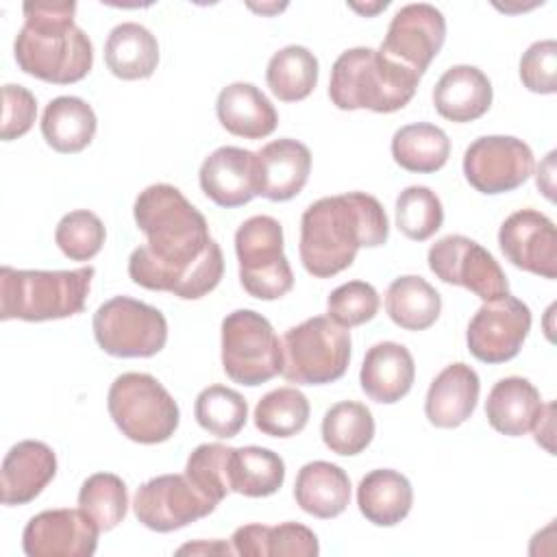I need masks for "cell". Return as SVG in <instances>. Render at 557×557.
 Masks as SVG:
<instances>
[{"label": "cell", "mask_w": 557, "mask_h": 557, "mask_svg": "<svg viewBox=\"0 0 557 557\" xmlns=\"http://www.w3.org/2000/svg\"><path fill=\"white\" fill-rule=\"evenodd\" d=\"M146 244L128 257V276L139 287L196 300L218 287L224 257L205 215L168 183L148 185L133 205Z\"/></svg>", "instance_id": "1"}, {"label": "cell", "mask_w": 557, "mask_h": 557, "mask_svg": "<svg viewBox=\"0 0 557 557\" xmlns=\"http://www.w3.org/2000/svg\"><path fill=\"white\" fill-rule=\"evenodd\" d=\"M389 220L383 205L366 191L324 196L300 218V261L315 278H331L350 268L359 248L383 246Z\"/></svg>", "instance_id": "2"}, {"label": "cell", "mask_w": 557, "mask_h": 557, "mask_svg": "<svg viewBox=\"0 0 557 557\" xmlns=\"http://www.w3.org/2000/svg\"><path fill=\"white\" fill-rule=\"evenodd\" d=\"M24 26L13 54L22 72L54 85L85 78L94 65L91 39L74 24L76 2H24Z\"/></svg>", "instance_id": "3"}, {"label": "cell", "mask_w": 557, "mask_h": 557, "mask_svg": "<svg viewBox=\"0 0 557 557\" xmlns=\"http://www.w3.org/2000/svg\"><path fill=\"white\" fill-rule=\"evenodd\" d=\"M420 74L385 57L374 48L344 50L329 81V98L342 111L370 109L374 113H394L416 94Z\"/></svg>", "instance_id": "4"}, {"label": "cell", "mask_w": 557, "mask_h": 557, "mask_svg": "<svg viewBox=\"0 0 557 557\" xmlns=\"http://www.w3.org/2000/svg\"><path fill=\"white\" fill-rule=\"evenodd\" d=\"M94 268L76 270H15L0 268V318L2 320H61L85 309Z\"/></svg>", "instance_id": "5"}, {"label": "cell", "mask_w": 557, "mask_h": 557, "mask_svg": "<svg viewBox=\"0 0 557 557\" xmlns=\"http://www.w3.org/2000/svg\"><path fill=\"white\" fill-rule=\"evenodd\" d=\"M285 381L324 385L344 376L350 361V331L329 315H313L285 331L281 339Z\"/></svg>", "instance_id": "6"}, {"label": "cell", "mask_w": 557, "mask_h": 557, "mask_svg": "<svg viewBox=\"0 0 557 557\" xmlns=\"http://www.w3.org/2000/svg\"><path fill=\"white\" fill-rule=\"evenodd\" d=\"M115 426L137 444H161L178 429L181 411L170 392L146 372L120 374L107 394Z\"/></svg>", "instance_id": "7"}, {"label": "cell", "mask_w": 557, "mask_h": 557, "mask_svg": "<svg viewBox=\"0 0 557 557\" xmlns=\"http://www.w3.org/2000/svg\"><path fill=\"white\" fill-rule=\"evenodd\" d=\"M242 287L259 300H276L294 287L283 252V226L272 215H252L235 233Z\"/></svg>", "instance_id": "8"}, {"label": "cell", "mask_w": 557, "mask_h": 557, "mask_svg": "<svg viewBox=\"0 0 557 557\" xmlns=\"http://www.w3.org/2000/svg\"><path fill=\"white\" fill-rule=\"evenodd\" d=\"M222 368L231 381L248 387L281 374V342L268 318L235 309L222 320Z\"/></svg>", "instance_id": "9"}, {"label": "cell", "mask_w": 557, "mask_h": 557, "mask_svg": "<svg viewBox=\"0 0 557 557\" xmlns=\"http://www.w3.org/2000/svg\"><path fill=\"white\" fill-rule=\"evenodd\" d=\"M91 326L98 346L113 357H152L168 342L165 315L157 307L128 296L102 302Z\"/></svg>", "instance_id": "10"}, {"label": "cell", "mask_w": 557, "mask_h": 557, "mask_svg": "<svg viewBox=\"0 0 557 557\" xmlns=\"http://www.w3.org/2000/svg\"><path fill=\"white\" fill-rule=\"evenodd\" d=\"M426 261L440 281L466 287L483 302L509 294V283L498 261L490 250L466 235L437 239L429 248Z\"/></svg>", "instance_id": "11"}, {"label": "cell", "mask_w": 557, "mask_h": 557, "mask_svg": "<svg viewBox=\"0 0 557 557\" xmlns=\"http://www.w3.org/2000/svg\"><path fill=\"white\" fill-rule=\"evenodd\" d=\"M218 507L185 474H161L137 487L133 511L137 520L157 533L187 527Z\"/></svg>", "instance_id": "12"}, {"label": "cell", "mask_w": 557, "mask_h": 557, "mask_svg": "<svg viewBox=\"0 0 557 557\" xmlns=\"http://www.w3.org/2000/svg\"><path fill=\"white\" fill-rule=\"evenodd\" d=\"M529 329L531 309L516 296L485 300L468 324V350L483 363H505L520 352Z\"/></svg>", "instance_id": "13"}, {"label": "cell", "mask_w": 557, "mask_h": 557, "mask_svg": "<svg viewBox=\"0 0 557 557\" xmlns=\"http://www.w3.org/2000/svg\"><path fill=\"white\" fill-rule=\"evenodd\" d=\"M533 172L529 144L511 135H483L463 152L466 181L481 194H505L520 187Z\"/></svg>", "instance_id": "14"}, {"label": "cell", "mask_w": 557, "mask_h": 557, "mask_svg": "<svg viewBox=\"0 0 557 557\" xmlns=\"http://www.w3.org/2000/svg\"><path fill=\"white\" fill-rule=\"evenodd\" d=\"M444 39L446 20L442 11L433 4L416 2L396 11L385 39L379 46V52L422 76L442 50Z\"/></svg>", "instance_id": "15"}, {"label": "cell", "mask_w": 557, "mask_h": 557, "mask_svg": "<svg viewBox=\"0 0 557 557\" xmlns=\"http://www.w3.org/2000/svg\"><path fill=\"white\" fill-rule=\"evenodd\" d=\"M98 533V524L81 507L46 509L26 522L22 548L28 557H91Z\"/></svg>", "instance_id": "16"}, {"label": "cell", "mask_w": 557, "mask_h": 557, "mask_svg": "<svg viewBox=\"0 0 557 557\" xmlns=\"http://www.w3.org/2000/svg\"><path fill=\"white\" fill-rule=\"evenodd\" d=\"M498 244L516 268L542 278L557 276V233L548 215L535 209L511 213L500 224Z\"/></svg>", "instance_id": "17"}, {"label": "cell", "mask_w": 557, "mask_h": 557, "mask_svg": "<svg viewBox=\"0 0 557 557\" xmlns=\"http://www.w3.org/2000/svg\"><path fill=\"white\" fill-rule=\"evenodd\" d=\"M311 172V152L302 141L283 137L255 152L257 196L272 202L292 200L302 191Z\"/></svg>", "instance_id": "18"}, {"label": "cell", "mask_w": 557, "mask_h": 557, "mask_svg": "<svg viewBox=\"0 0 557 557\" xmlns=\"http://www.w3.org/2000/svg\"><path fill=\"white\" fill-rule=\"evenodd\" d=\"M57 474L54 450L39 440H22L9 448L0 470L2 505L35 500Z\"/></svg>", "instance_id": "19"}, {"label": "cell", "mask_w": 557, "mask_h": 557, "mask_svg": "<svg viewBox=\"0 0 557 557\" xmlns=\"http://www.w3.org/2000/svg\"><path fill=\"white\" fill-rule=\"evenodd\" d=\"M198 181L205 196L218 207H242L257 196L255 152L237 146H222L202 161Z\"/></svg>", "instance_id": "20"}, {"label": "cell", "mask_w": 557, "mask_h": 557, "mask_svg": "<svg viewBox=\"0 0 557 557\" xmlns=\"http://www.w3.org/2000/svg\"><path fill=\"white\" fill-rule=\"evenodd\" d=\"M479 392V374L468 363H450L429 385L424 413L433 426L455 429L472 416Z\"/></svg>", "instance_id": "21"}, {"label": "cell", "mask_w": 557, "mask_h": 557, "mask_svg": "<svg viewBox=\"0 0 557 557\" xmlns=\"http://www.w3.org/2000/svg\"><path fill=\"white\" fill-rule=\"evenodd\" d=\"M416 379L411 352L396 342L374 344L361 363L359 383L366 396L381 405H394L409 394Z\"/></svg>", "instance_id": "22"}, {"label": "cell", "mask_w": 557, "mask_h": 557, "mask_svg": "<svg viewBox=\"0 0 557 557\" xmlns=\"http://www.w3.org/2000/svg\"><path fill=\"white\" fill-rule=\"evenodd\" d=\"M433 104L444 120L474 122L492 104V83L474 65H453L435 83Z\"/></svg>", "instance_id": "23"}, {"label": "cell", "mask_w": 557, "mask_h": 557, "mask_svg": "<svg viewBox=\"0 0 557 557\" xmlns=\"http://www.w3.org/2000/svg\"><path fill=\"white\" fill-rule=\"evenodd\" d=\"M215 113L220 124L237 137L263 139L274 133L278 115L268 96L252 83H231L215 100Z\"/></svg>", "instance_id": "24"}, {"label": "cell", "mask_w": 557, "mask_h": 557, "mask_svg": "<svg viewBox=\"0 0 557 557\" xmlns=\"http://www.w3.org/2000/svg\"><path fill=\"white\" fill-rule=\"evenodd\" d=\"M544 411L540 392L529 379L507 376L494 383L485 400V416L494 431L520 437L533 431Z\"/></svg>", "instance_id": "25"}, {"label": "cell", "mask_w": 557, "mask_h": 557, "mask_svg": "<svg viewBox=\"0 0 557 557\" xmlns=\"http://www.w3.org/2000/svg\"><path fill=\"white\" fill-rule=\"evenodd\" d=\"M294 498L309 516L322 520L337 518L348 507L350 479L337 463L309 461L296 474Z\"/></svg>", "instance_id": "26"}, {"label": "cell", "mask_w": 557, "mask_h": 557, "mask_svg": "<svg viewBox=\"0 0 557 557\" xmlns=\"http://www.w3.org/2000/svg\"><path fill=\"white\" fill-rule=\"evenodd\" d=\"M357 505L368 522L394 527L411 511L413 490L409 479L398 470H372L359 481Z\"/></svg>", "instance_id": "27"}, {"label": "cell", "mask_w": 557, "mask_h": 557, "mask_svg": "<svg viewBox=\"0 0 557 557\" xmlns=\"http://www.w3.org/2000/svg\"><path fill=\"white\" fill-rule=\"evenodd\" d=\"M104 63L122 81L150 78L159 63L157 37L137 22H122L107 37Z\"/></svg>", "instance_id": "28"}, {"label": "cell", "mask_w": 557, "mask_h": 557, "mask_svg": "<svg viewBox=\"0 0 557 557\" xmlns=\"http://www.w3.org/2000/svg\"><path fill=\"white\" fill-rule=\"evenodd\" d=\"M96 113L91 104L76 96H59L50 100L41 115V135L46 144L63 154L85 150L96 135Z\"/></svg>", "instance_id": "29"}, {"label": "cell", "mask_w": 557, "mask_h": 557, "mask_svg": "<svg viewBox=\"0 0 557 557\" xmlns=\"http://www.w3.org/2000/svg\"><path fill=\"white\" fill-rule=\"evenodd\" d=\"M385 311L396 326L405 331H424L440 318L442 296L422 276L405 274L389 283L385 292Z\"/></svg>", "instance_id": "30"}, {"label": "cell", "mask_w": 557, "mask_h": 557, "mask_svg": "<svg viewBox=\"0 0 557 557\" xmlns=\"http://www.w3.org/2000/svg\"><path fill=\"white\" fill-rule=\"evenodd\" d=\"M231 492L248 498L272 496L285 481V461L278 453L263 446H239L228 461Z\"/></svg>", "instance_id": "31"}, {"label": "cell", "mask_w": 557, "mask_h": 557, "mask_svg": "<svg viewBox=\"0 0 557 557\" xmlns=\"http://www.w3.org/2000/svg\"><path fill=\"white\" fill-rule=\"evenodd\" d=\"M392 157L407 172L431 174L446 165L450 157V139L435 124H407L392 137Z\"/></svg>", "instance_id": "32"}, {"label": "cell", "mask_w": 557, "mask_h": 557, "mask_svg": "<svg viewBox=\"0 0 557 557\" xmlns=\"http://www.w3.org/2000/svg\"><path fill=\"white\" fill-rule=\"evenodd\" d=\"M318 59L305 46H285L272 54L265 70L270 91L283 102L305 100L318 85Z\"/></svg>", "instance_id": "33"}, {"label": "cell", "mask_w": 557, "mask_h": 557, "mask_svg": "<svg viewBox=\"0 0 557 557\" xmlns=\"http://www.w3.org/2000/svg\"><path fill=\"white\" fill-rule=\"evenodd\" d=\"M374 437L372 411L355 400L333 405L322 418V440L335 455H359Z\"/></svg>", "instance_id": "34"}, {"label": "cell", "mask_w": 557, "mask_h": 557, "mask_svg": "<svg viewBox=\"0 0 557 557\" xmlns=\"http://www.w3.org/2000/svg\"><path fill=\"white\" fill-rule=\"evenodd\" d=\"M194 416L207 433L228 440L244 429L248 420V403L239 392L226 385H209L196 396Z\"/></svg>", "instance_id": "35"}, {"label": "cell", "mask_w": 557, "mask_h": 557, "mask_svg": "<svg viewBox=\"0 0 557 557\" xmlns=\"http://www.w3.org/2000/svg\"><path fill=\"white\" fill-rule=\"evenodd\" d=\"M309 400L296 387L268 392L255 407V426L270 437H292L309 422Z\"/></svg>", "instance_id": "36"}, {"label": "cell", "mask_w": 557, "mask_h": 557, "mask_svg": "<svg viewBox=\"0 0 557 557\" xmlns=\"http://www.w3.org/2000/svg\"><path fill=\"white\" fill-rule=\"evenodd\" d=\"M78 507L98 524L100 531H111L124 520L128 509L126 483L117 474L96 472L81 485Z\"/></svg>", "instance_id": "37"}, {"label": "cell", "mask_w": 557, "mask_h": 557, "mask_svg": "<svg viewBox=\"0 0 557 557\" xmlns=\"http://www.w3.org/2000/svg\"><path fill=\"white\" fill-rule=\"evenodd\" d=\"M444 222V207L437 194L424 185H411L396 198V226L413 239L424 242L433 237Z\"/></svg>", "instance_id": "38"}, {"label": "cell", "mask_w": 557, "mask_h": 557, "mask_svg": "<svg viewBox=\"0 0 557 557\" xmlns=\"http://www.w3.org/2000/svg\"><path fill=\"white\" fill-rule=\"evenodd\" d=\"M104 237H107V231L102 220L87 209H76L65 213L54 228L57 246L72 261L94 259L100 252Z\"/></svg>", "instance_id": "39"}, {"label": "cell", "mask_w": 557, "mask_h": 557, "mask_svg": "<svg viewBox=\"0 0 557 557\" xmlns=\"http://www.w3.org/2000/svg\"><path fill=\"white\" fill-rule=\"evenodd\" d=\"M231 446L224 444H200L191 450L185 466V476L211 500L220 503L231 492L228 461Z\"/></svg>", "instance_id": "40"}, {"label": "cell", "mask_w": 557, "mask_h": 557, "mask_svg": "<svg viewBox=\"0 0 557 557\" xmlns=\"http://www.w3.org/2000/svg\"><path fill=\"white\" fill-rule=\"evenodd\" d=\"M379 305H381V298L370 283L348 281L329 294L326 313L335 324L344 329H352L370 322L376 315Z\"/></svg>", "instance_id": "41"}, {"label": "cell", "mask_w": 557, "mask_h": 557, "mask_svg": "<svg viewBox=\"0 0 557 557\" xmlns=\"http://www.w3.org/2000/svg\"><path fill=\"white\" fill-rule=\"evenodd\" d=\"M520 81L533 94L557 91V44L542 39L527 48L520 59Z\"/></svg>", "instance_id": "42"}, {"label": "cell", "mask_w": 557, "mask_h": 557, "mask_svg": "<svg viewBox=\"0 0 557 557\" xmlns=\"http://www.w3.org/2000/svg\"><path fill=\"white\" fill-rule=\"evenodd\" d=\"M37 117V100L22 85H4L2 87V141L17 139L26 135Z\"/></svg>", "instance_id": "43"}, {"label": "cell", "mask_w": 557, "mask_h": 557, "mask_svg": "<svg viewBox=\"0 0 557 557\" xmlns=\"http://www.w3.org/2000/svg\"><path fill=\"white\" fill-rule=\"evenodd\" d=\"M320 544L315 533L300 522H281L268 529V555H294V557H315Z\"/></svg>", "instance_id": "44"}, {"label": "cell", "mask_w": 557, "mask_h": 557, "mask_svg": "<svg viewBox=\"0 0 557 557\" xmlns=\"http://www.w3.org/2000/svg\"><path fill=\"white\" fill-rule=\"evenodd\" d=\"M268 529L265 524H244L235 529L231 537L233 550L244 557H268Z\"/></svg>", "instance_id": "45"}, {"label": "cell", "mask_w": 557, "mask_h": 557, "mask_svg": "<svg viewBox=\"0 0 557 557\" xmlns=\"http://www.w3.org/2000/svg\"><path fill=\"white\" fill-rule=\"evenodd\" d=\"M178 555H185V553H191V555H198V553H235L233 548H228L224 542H196V544H185V546H181L178 550H176Z\"/></svg>", "instance_id": "46"}]
</instances>
